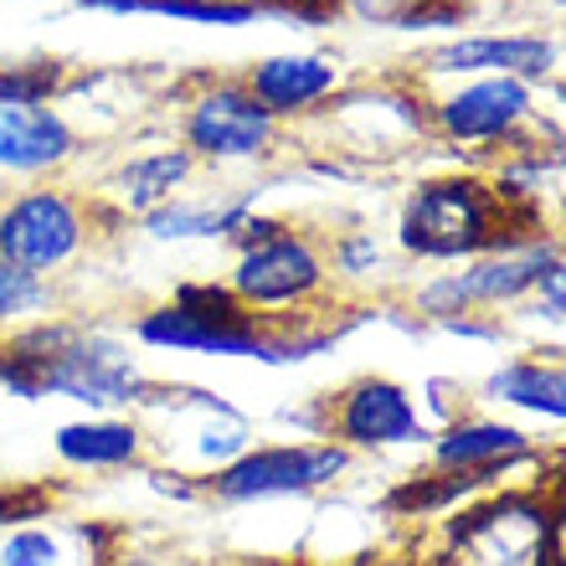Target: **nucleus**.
Here are the masks:
<instances>
[{"label":"nucleus","mask_w":566,"mask_h":566,"mask_svg":"<svg viewBox=\"0 0 566 566\" xmlns=\"http://www.w3.org/2000/svg\"><path fill=\"white\" fill-rule=\"evenodd\" d=\"M0 391L21 402H77L88 412H135L149 391L135 345L88 319H27L0 340Z\"/></svg>","instance_id":"obj_1"},{"label":"nucleus","mask_w":566,"mask_h":566,"mask_svg":"<svg viewBox=\"0 0 566 566\" xmlns=\"http://www.w3.org/2000/svg\"><path fill=\"white\" fill-rule=\"evenodd\" d=\"M135 340L149 350H191V356H248L263 366L310 360L314 350L340 340V329L269 325L242 310L227 283H186L135 319Z\"/></svg>","instance_id":"obj_2"},{"label":"nucleus","mask_w":566,"mask_h":566,"mask_svg":"<svg viewBox=\"0 0 566 566\" xmlns=\"http://www.w3.org/2000/svg\"><path fill=\"white\" fill-rule=\"evenodd\" d=\"M135 422L145 428V448L155 469L186 479L196 490L253 448V422L207 387H160V381H149L145 402L135 407Z\"/></svg>","instance_id":"obj_3"},{"label":"nucleus","mask_w":566,"mask_h":566,"mask_svg":"<svg viewBox=\"0 0 566 566\" xmlns=\"http://www.w3.org/2000/svg\"><path fill=\"white\" fill-rule=\"evenodd\" d=\"M418 566H552V515L541 484H500L448 510Z\"/></svg>","instance_id":"obj_4"},{"label":"nucleus","mask_w":566,"mask_h":566,"mask_svg":"<svg viewBox=\"0 0 566 566\" xmlns=\"http://www.w3.org/2000/svg\"><path fill=\"white\" fill-rule=\"evenodd\" d=\"M515 217L505 211V201L469 176H443L422 180L418 191L407 196L397 238L412 258H432V263H459V258H484L500 248H515Z\"/></svg>","instance_id":"obj_5"},{"label":"nucleus","mask_w":566,"mask_h":566,"mask_svg":"<svg viewBox=\"0 0 566 566\" xmlns=\"http://www.w3.org/2000/svg\"><path fill=\"white\" fill-rule=\"evenodd\" d=\"M227 289L238 294L242 310H253L269 325H304L314 304L329 294V263L310 232L283 227L279 238L242 248Z\"/></svg>","instance_id":"obj_6"},{"label":"nucleus","mask_w":566,"mask_h":566,"mask_svg":"<svg viewBox=\"0 0 566 566\" xmlns=\"http://www.w3.org/2000/svg\"><path fill=\"white\" fill-rule=\"evenodd\" d=\"M350 469V453L340 443H253L238 463L211 474L201 494L217 505H263V500H289V494H314L335 484Z\"/></svg>","instance_id":"obj_7"},{"label":"nucleus","mask_w":566,"mask_h":566,"mask_svg":"<svg viewBox=\"0 0 566 566\" xmlns=\"http://www.w3.org/2000/svg\"><path fill=\"white\" fill-rule=\"evenodd\" d=\"M88 211L67 191H21L0 207V258L11 269L46 279L62 273L83 248H88Z\"/></svg>","instance_id":"obj_8"},{"label":"nucleus","mask_w":566,"mask_h":566,"mask_svg":"<svg viewBox=\"0 0 566 566\" xmlns=\"http://www.w3.org/2000/svg\"><path fill=\"white\" fill-rule=\"evenodd\" d=\"M552 258H556L552 242H515V248L484 253L463 273H443L428 289H418V310L443 319V325H453V319L474 310H510V304L531 298L541 273L552 269Z\"/></svg>","instance_id":"obj_9"},{"label":"nucleus","mask_w":566,"mask_h":566,"mask_svg":"<svg viewBox=\"0 0 566 566\" xmlns=\"http://www.w3.org/2000/svg\"><path fill=\"white\" fill-rule=\"evenodd\" d=\"M325 438L345 453H381V448H422L432 428L412 407V391L387 376H356L350 387L325 397Z\"/></svg>","instance_id":"obj_10"},{"label":"nucleus","mask_w":566,"mask_h":566,"mask_svg":"<svg viewBox=\"0 0 566 566\" xmlns=\"http://www.w3.org/2000/svg\"><path fill=\"white\" fill-rule=\"evenodd\" d=\"M186 149L196 160H263L279 139V119L258 104L248 83H217L186 108Z\"/></svg>","instance_id":"obj_11"},{"label":"nucleus","mask_w":566,"mask_h":566,"mask_svg":"<svg viewBox=\"0 0 566 566\" xmlns=\"http://www.w3.org/2000/svg\"><path fill=\"white\" fill-rule=\"evenodd\" d=\"M531 104H536L531 83H521V77H474L459 93H448L432 108V119L453 145H500L531 124V114H536Z\"/></svg>","instance_id":"obj_12"},{"label":"nucleus","mask_w":566,"mask_h":566,"mask_svg":"<svg viewBox=\"0 0 566 566\" xmlns=\"http://www.w3.org/2000/svg\"><path fill=\"white\" fill-rule=\"evenodd\" d=\"M119 552L114 531L67 515H36L11 531H0V566H108Z\"/></svg>","instance_id":"obj_13"},{"label":"nucleus","mask_w":566,"mask_h":566,"mask_svg":"<svg viewBox=\"0 0 566 566\" xmlns=\"http://www.w3.org/2000/svg\"><path fill=\"white\" fill-rule=\"evenodd\" d=\"M531 453V432L500 418H453L443 432H432V469L443 474H505Z\"/></svg>","instance_id":"obj_14"},{"label":"nucleus","mask_w":566,"mask_h":566,"mask_svg":"<svg viewBox=\"0 0 566 566\" xmlns=\"http://www.w3.org/2000/svg\"><path fill=\"white\" fill-rule=\"evenodd\" d=\"M52 453H57L67 469H83V474H119V469H139L149 463L145 448V428L135 422V412H88V418H73L52 432Z\"/></svg>","instance_id":"obj_15"},{"label":"nucleus","mask_w":566,"mask_h":566,"mask_svg":"<svg viewBox=\"0 0 566 566\" xmlns=\"http://www.w3.org/2000/svg\"><path fill=\"white\" fill-rule=\"evenodd\" d=\"M77 135L46 104H0V165L15 176H42L73 160Z\"/></svg>","instance_id":"obj_16"},{"label":"nucleus","mask_w":566,"mask_h":566,"mask_svg":"<svg viewBox=\"0 0 566 566\" xmlns=\"http://www.w3.org/2000/svg\"><path fill=\"white\" fill-rule=\"evenodd\" d=\"M242 83L273 119H294V114H310L314 104H325L329 93L340 88V67L329 57H314V52H283V57L253 62V73Z\"/></svg>","instance_id":"obj_17"},{"label":"nucleus","mask_w":566,"mask_h":566,"mask_svg":"<svg viewBox=\"0 0 566 566\" xmlns=\"http://www.w3.org/2000/svg\"><path fill=\"white\" fill-rule=\"evenodd\" d=\"M556 62L541 36H463L428 52V73H474V77H541Z\"/></svg>","instance_id":"obj_18"},{"label":"nucleus","mask_w":566,"mask_h":566,"mask_svg":"<svg viewBox=\"0 0 566 566\" xmlns=\"http://www.w3.org/2000/svg\"><path fill=\"white\" fill-rule=\"evenodd\" d=\"M196 170L191 149H149V155H135L124 160L114 176L104 180V196L114 201V211L124 217H149L155 207L176 201L180 180Z\"/></svg>","instance_id":"obj_19"},{"label":"nucleus","mask_w":566,"mask_h":566,"mask_svg":"<svg viewBox=\"0 0 566 566\" xmlns=\"http://www.w3.org/2000/svg\"><path fill=\"white\" fill-rule=\"evenodd\" d=\"M258 191H238V196H201V201H165L155 207L145 222V232L155 242H201V238H232L248 217H253Z\"/></svg>","instance_id":"obj_20"},{"label":"nucleus","mask_w":566,"mask_h":566,"mask_svg":"<svg viewBox=\"0 0 566 566\" xmlns=\"http://www.w3.org/2000/svg\"><path fill=\"white\" fill-rule=\"evenodd\" d=\"M484 397L521 407V412H536V418L566 422V360H546V356L510 360L484 381Z\"/></svg>","instance_id":"obj_21"},{"label":"nucleus","mask_w":566,"mask_h":566,"mask_svg":"<svg viewBox=\"0 0 566 566\" xmlns=\"http://www.w3.org/2000/svg\"><path fill=\"white\" fill-rule=\"evenodd\" d=\"M62 77V62H0V104H46Z\"/></svg>","instance_id":"obj_22"},{"label":"nucleus","mask_w":566,"mask_h":566,"mask_svg":"<svg viewBox=\"0 0 566 566\" xmlns=\"http://www.w3.org/2000/svg\"><path fill=\"white\" fill-rule=\"evenodd\" d=\"M46 304H52V283L31 279V273L11 269V263L0 258V329L27 325L31 314H42Z\"/></svg>","instance_id":"obj_23"},{"label":"nucleus","mask_w":566,"mask_h":566,"mask_svg":"<svg viewBox=\"0 0 566 566\" xmlns=\"http://www.w3.org/2000/svg\"><path fill=\"white\" fill-rule=\"evenodd\" d=\"M52 505H57V494L42 490V484H0V531L36 521V515H52Z\"/></svg>","instance_id":"obj_24"},{"label":"nucleus","mask_w":566,"mask_h":566,"mask_svg":"<svg viewBox=\"0 0 566 566\" xmlns=\"http://www.w3.org/2000/svg\"><path fill=\"white\" fill-rule=\"evenodd\" d=\"M335 269H340L345 279H360V273L381 269V248H376L371 232H345V238L335 242Z\"/></svg>","instance_id":"obj_25"},{"label":"nucleus","mask_w":566,"mask_h":566,"mask_svg":"<svg viewBox=\"0 0 566 566\" xmlns=\"http://www.w3.org/2000/svg\"><path fill=\"white\" fill-rule=\"evenodd\" d=\"M536 294V314L541 319H556V325H566V258L556 253L552 269L541 273V283L531 289Z\"/></svg>","instance_id":"obj_26"},{"label":"nucleus","mask_w":566,"mask_h":566,"mask_svg":"<svg viewBox=\"0 0 566 566\" xmlns=\"http://www.w3.org/2000/svg\"><path fill=\"white\" fill-rule=\"evenodd\" d=\"M546 494V515H552V566H566V469L541 484Z\"/></svg>","instance_id":"obj_27"},{"label":"nucleus","mask_w":566,"mask_h":566,"mask_svg":"<svg viewBox=\"0 0 566 566\" xmlns=\"http://www.w3.org/2000/svg\"><path fill=\"white\" fill-rule=\"evenodd\" d=\"M108 566H176V562H165V556H145V552H114L108 556Z\"/></svg>","instance_id":"obj_28"},{"label":"nucleus","mask_w":566,"mask_h":566,"mask_svg":"<svg viewBox=\"0 0 566 566\" xmlns=\"http://www.w3.org/2000/svg\"><path fill=\"white\" fill-rule=\"evenodd\" d=\"M562 98H566V88H562Z\"/></svg>","instance_id":"obj_29"},{"label":"nucleus","mask_w":566,"mask_h":566,"mask_svg":"<svg viewBox=\"0 0 566 566\" xmlns=\"http://www.w3.org/2000/svg\"><path fill=\"white\" fill-rule=\"evenodd\" d=\"M562 6H566V0H562Z\"/></svg>","instance_id":"obj_30"}]
</instances>
